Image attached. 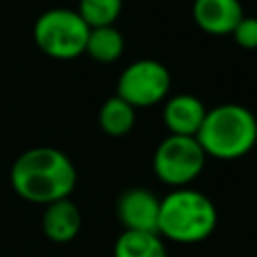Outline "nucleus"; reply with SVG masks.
I'll list each match as a JSON object with an SVG mask.
<instances>
[{
    "mask_svg": "<svg viewBox=\"0 0 257 257\" xmlns=\"http://www.w3.org/2000/svg\"><path fill=\"white\" fill-rule=\"evenodd\" d=\"M10 183L24 201L48 205L66 199L74 191L76 169L66 153L54 147H34L14 161Z\"/></svg>",
    "mask_w": 257,
    "mask_h": 257,
    "instance_id": "nucleus-1",
    "label": "nucleus"
},
{
    "mask_svg": "<svg viewBox=\"0 0 257 257\" xmlns=\"http://www.w3.org/2000/svg\"><path fill=\"white\" fill-rule=\"evenodd\" d=\"M195 139L207 157L217 161L241 159L257 143V116L237 102L217 104L207 108Z\"/></svg>",
    "mask_w": 257,
    "mask_h": 257,
    "instance_id": "nucleus-2",
    "label": "nucleus"
},
{
    "mask_svg": "<svg viewBox=\"0 0 257 257\" xmlns=\"http://www.w3.org/2000/svg\"><path fill=\"white\" fill-rule=\"evenodd\" d=\"M217 227V207L201 191L179 187L167 193L159 205L157 233L173 243H201Z\"/></svg>",
    "mask_w": 257,
    "mask_h": 257,
    "instance_id": "nucleus-3",
    "label": "nucleus"
},
{
    "mask_svg": "<svg viewBox=\"0 0 257 257\" xmlns=\"http://www.w3.org/2000/svg\"><path fill=\"white\" fill-rule=\"evenodd\" d=\"M88 26L70 8H50L42 12L32 28L36 46L54 60H72L84 54Z\"/></svg>",
    "mask_w": 257,
    "mask_h": 257,
    "instance_id": "nucleus-4",
    "label": "nucleus"
},
{
    "mask_svg": "<svg viewBox=\"0 0 257 257\" xmlns=\"http://www.w3.org/2000/svg\"><path fill=\"white\" fill-rule=\"evenodd\" d=\"M205 161L207 155L195 137L169 135L153 153V173L161 183L179 189L187 187L203 173Z\"/></svg>",
    "mask_w": 257,
    "mask_h": 257,
    "instance_id": "nucleus-5",
    "label": "nucleus"
},
{
    "mask_svg": "<svg viewBox=\"0 0 257 257\" xmlns=\"http://www.w3.org/2000/svg\"><path fill=\"white\" fill-rule=\"evenodd\" d=\"M171 88V72L153 58L131 62L116 80V96L133 108H149L163 102Z\"/></svg>",
    "mask_w": 257,
    "mask_h": 257,
    "instance_id": "nucleus-6",
    "label": "nucleus"
},
{
    "mask_svg": "<svg viewBox=\"0 0 257 257\" xmlns=\"http://www.w3.org/2000/svg\"><path fill=\"white\" fill-rule=\"evenodd\" d=\"M161 199L149 189H126L116 203V215L124 231H149L157 233Z\"/></svg>",
    "mask_w": 257,
    "mask_h": 257,
    "instance_id": "nucleus-7",
    "label": "nucleus"
},
{
    "mask_svg": "<svg viewBox=\"0 0 257 257\" xmlns=\"http://www.w3.org/2000/svg\"><path fill=\"white\" fill-rule=\"evenodd\" d=\"M191 12L195 24L213 36L231 34L245 16L241 0H193Z\"/></svg>",
    "mask_w": 257,
    "mask_h": 257,
    "instance_id": "nucleus-8",
    "label": "nucleus"
},
{
    "mask_svg": "<svg viewBox=\"0 0 257 257\" xmlns=\"http://www.w3.org/2000/svg\"><path fill=\"white\" fill-rule=\"evenodd\" d=\"M207 114V106L201 98L193 94H177L171 96L163 106V120L171 135L179 137H195L203 118Z\"/></svg>",
    "mask_w": 257,
    "mask_h": 257,
    "instance_id": "nucleus-9",
    "label": "nucleus"
},
{
    "mask_svg": "<svg viewBox=\"0 0 257 257\" xmlns=\"http://www.w3.org/2000/svg\"><path fill=\"white\" fill-rule=\"evenodd\" d=\"M44 215H42V231L44 235L54 241V243H68L72 241L82 225L80 209L66 197L54 203L44 205Z\"/></svg>",
    "mask_w": 257,
    "mask_h": 257,
    "instance_id": "nucleus-10",
    "label": "nucleus"
},
{
    "mask_svg": "<svg viewBox=\"0 0 257 257\" xmlns=\"http://www.w3.org/2000/svg\"><path fill=\"white\" fill-rule=\"evenodd\" d=\"M112 257H167V249L159 233L122 231L114 241Z\"/></svg>",
    "mask_w": 257,
    "mask_h": 257,
    "instance_id": "nucleus-11",
    "label": "nucleus"
},
{
    "mask_svg": "<svg viewBox=\"0 0 257 257\" xmlns=\"http://www.w3.org/2000/svg\"><path fill=\"white\" fill-rule=\"evenodd\" d=\"M84 52L96 62H102V64L114 62L124 52V38L114 26L90 28Z\"/></svg>",
    "mask_w": 257,
    "mask_h": 257,
    "instance_id": "nucleus-12",
    "label": "nucleus"
},
{
    "mask_svg": "<svg viewBox=\"0 0 257 257\" xmlns=\"http://www.w3.org/2000/svg\"><path fill=\"white\" fill-rule=\"evenodd\" d=\"M98 124L108 137H124L135 126V108L120 96H110L98 110Z\"/></svg>",
    "mask_w": 257,
    "mask_h": 257,
    "instance_id": "nucleus-13",
    "label": "nucleus"
},
{
    "mask_svg": "<svg viewBox=\"0 0 257 257\" xmlns=\"http://www.w3.org/2000/svg\"><path fill=\"white\" fill-rule=\"evenodd\" d=\"M122 0H78V16L88 28L112 26L120 16Z\"/></svg>",
    "mask_w": 257,
    "mask_h": 257,
    "instance_id": "nucleus-14",
    "label": "nucleus"
},
{
    "mask_svg": "<svg viewBox=\"0 0 257 257\" xmlns=\"http://www.w3.org/2000/svg\"><path fill=\"white\" fill-rule=\"evenodd\" d=\"M233 40L237 46L247 48V50H255L257 48V18L255 16H243L237 26L231 32Z\"/></svg>",
    "mask_w": 257,
    "mask_h": 257,
    "instance_id": "nucleus-15",
    "label": "nucleus"
}]
</instances>
